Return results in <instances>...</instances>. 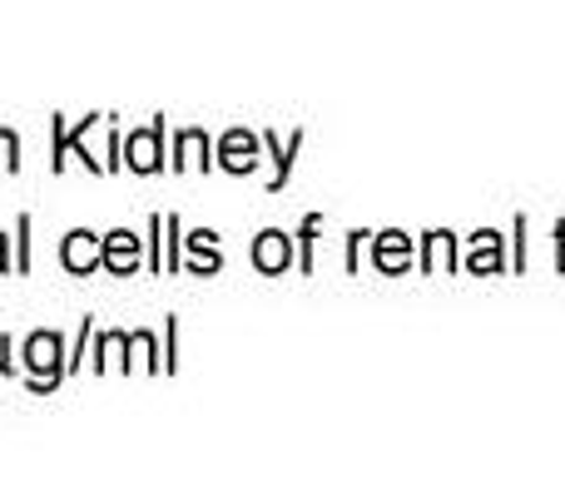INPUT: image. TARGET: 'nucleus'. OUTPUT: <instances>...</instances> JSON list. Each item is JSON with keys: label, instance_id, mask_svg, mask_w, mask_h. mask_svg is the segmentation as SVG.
<instances>
[{"label": "nucleus", "instance_id": "nucleus-2", "mask_svg": "<svg viewBox=\"0 0 565 495\" xmlns=\"http://www.w3.org/2000/svg\"><path fill=\"white\" fill-rule=\"evenodd\" d=\"M164 119H154L149 129H139V134L125 139V169H135V174H159L164 169Z\"/></svg>", "mask_w": 565, "mask_h": 495}, {"label": "nucleus", "instance_id": "nucleus-14", "mask_svg": "<svg viewBox=\"0 0 565 495\" xmlns=\"http://www.w3.org/2000/svg\"><path fill=\"white\" fill-rule=\"evenodd\" d=\"M10 268V258H6V234H0V272Z\"/></svg>", "mask_w": 565, "mask_h": 495}, {"label": "nucleus", "instance_id": "nucleus-12", "mask_svg": "<svg viewBox=\"0 0 565 495\" xmlns=\"http://www.w3.org/2000/svg\"><path fill=\"white\" fill-rule=\"evenodd\" d=\"M20 272H30V214H20Z\"/></svg>", "mask_w": 565, "mask_h": 495}, {"label": "nucleus", "instance_id": "nucleus-8", "mask_svg": "<svg viewBox=\"0 0 565 495\" xmlns=\"http://www.w3.org/2000/svg\"><path fill=\"white\" fill-rule=\"evenodd\" d=\"M184 244H189V252H194V262H189V268H194V272H218V244H214V234H209V228L189 234Z\"/></svg>", "mask_w": 565, "mask_h": 495}, {"label": "nucleus", "instance_id": "nucleus-5", "mask_svg": "<svg viewBox=\"0 0 565 495\" xmlns=\"http://www.w3.org/2000/svg\"><path fill=\"white\" fill-rule=\"evenodd\" d=\"M218 164H224L228 174H248V169L258 164V139L248 134V129L224 134V144H218Z\"/></svg>", "mask_w": 565, "mask_h": 495}, {"label": "nucleus", "instance_id": "nucleus-1", "mask_svg": "<svg viewBox=\"0 0 565 495\" xmlns=\"http://www.w3.org/2000/svg\"><path fill=\"white\" fill-rule=\"evenodd\" d=\"M25 372H30V391H55L65 381V342L60 332H30L25 337Z\"/></svg>", "mask_w": 565, "mask_h": 495}, {"label": "nucleus", "instance_id": "nucleus-11", "mask_svg": "<svg viewBox=\"0 0 565 495\" xmlns=\"http://www.w3.org/2000/svg\"><path fill=\"white\" fill-rule=\"evenodd\" d=\"M0 169H10V174L20 169V139H15V129H0Z\"/></svg>", "mask_w": 565, "mask_h": 495}, {"label": "nucleus", "instance_id": "nucleus-6", "mask_svg": "<svg viewBox=\"0 0 565 495\" xmlns=\"http://www.w3.org/2000/svg\"><path fill=\"white\" fill-rule=\"evenodd\" d=\"M254 262H258L264 272H282V268H288V238L274 234V228H268V234H258V244H254Z\"/></svg>", "mask_w": 565, "mask_h": 495}, {"label": "nucleus", "instance_id": "nucleus-10", "mask_svg": "<svg viewBox=\"0 0 565 495\" xmlns=\"http://www.w3.org/2000/svg\"><path fill=\"white\" fill-rule=\"evenodd\" d=\"M377 262H382V268H402V262H407V238H402V234H382L377 238Z\"/></svg>", "mask_w": 565, "mask_h": 495}, {"label": "nucleus", "instance_id": "nucleus-4", "mask_svg": "<svg viewBox=\"0 0 565 495\" xmlns=\"http://www.w3.org/2000/svg\"><path fill=\"white\" fill-rule=\"evenodd\" d=\"M99 268H109V272H119V278H129V272L139 268V238L129 234V228H115V234H105Z\"/></svg>", "mask_w": 565, "mask_h": 495}, {"label": "nucleus", "instance_id": "nucleus-7", "mask_svg": "<svg viewBox=\"0 0 565 495\" xmlns=\"http://www.w3.org/2000/svg\"><path fill=\"white\" fill-rule=\"evenodd\" d=\"M184 164H194V169H209L214 159H209V139L199 134V129H184L179 134V159H174V169H184Z\"/></svg>", "mask_w": 565, "mask_h": 495}, {"label": "nucleus", "instance_id": "nucleus-13", "mask_svg": "<svg viewBox=\"0 0 565 495\" xmlns=\"http://www.w3.org/2000/svg\"><path fill=\"white\" fill-rule=\"evenodd\" d=\"M6 352H10V337H0V372H15V362H10Z\"/></svg>", "mask_w": 565, "mask_h": 495}, {"label": "nucleus", "instance_id": "nucleus-9", "mask_svg": "<svg viewBox=\"0 0 565 495\" xmlns=\"http://www.w3.org/2000/svg\"><path fill=\"white\" fill-rule=\"evenodd\" d=\"M164 268H184V228H179V218H164Z\"/></svg>", "mask_w": 565, "mask_h": 495}, {"label": "nucleus", "instance_id": "nucleus-3", "mask_svg": "<svg viewBox=\"0 0 565 495\" xmlns=\"http://www.w3.org/2000/svg\"><path fill=\"white\" fill-rule=\"evenodd\" d=\"M99 252H105V238H95L89 228H75L65 238V248H60V262H65V272H95Z\"/></svg>", "mask_w": 565, "mask_h": 495}]
</instances>
